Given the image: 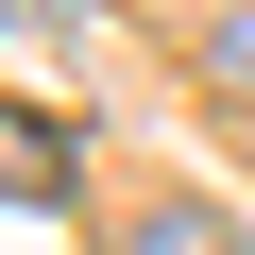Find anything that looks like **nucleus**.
I'll return each mask as SVG.
<instances>
[{"mask_svg": "<svg viewBox=\"0 0 255 255\" xmlns=\"http://www.w3.org/2000/svg\"><path fill=\"white\" fill-rule=\"evenodd\" d=\"M136 255H221V221H187V204H153V221H136Z\"/></svg>", "mask_w": 255, "mask_h": 255, "instance_id": "nucleus-2", "label": "nucleus"}, {"mask_svg": "<svg viewBox=\"0 0 255 255\" xmlns=\"http://www.w3.org/2000/svg\"><path fill=\"white\" fill-rule=\"evenodd\" d=\"M0 17H17V34H68V17H85V0H0Z\"/></svg>", "mask_w": 255, "mask_h": 255, "instance_id": "nucleus-3", "label": "nucleus"}, {"mask_svg": "<svg viewBox=\"0 0 255 255\" xmlns=\"http://www.w3.org/2000/svg\"><path fill=\"white\" fill-rule=\"evenodd\" d=\"M221 85H255V17H238V34H221Z\"/></svg>", "mask_w": 255, "mask_h": 255, "instance_id": "nucleus-4", "label": "nucleus"}, {"mask_svg": "<svg viewBox=\"0 0 255 255\" xmlns=\"http://www.w3.org/2000/svg\"><path fill=\"white\" fill-rule=\"evenodd\" d=\"M0 204H68V136L34 102H0Z\"/></svg>", "mask_w": 255, "mask_h": 255, "instance_id": "nucleus-1", "label": "nucleus"}]
</instances>
